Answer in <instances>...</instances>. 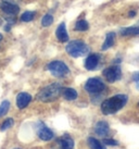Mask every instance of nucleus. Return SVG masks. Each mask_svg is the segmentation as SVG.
Here are the masks:
<instances>
[{
    "label": "nucleus",
    "instance_id": "1",
    "mask_svg": "<svg viewBox=\"0 0 139 149\" xmlns=\"http://www.w3.org/2000/svg\"><path fill=\"white\" fill-rule=\"evenodd\" d=\"M127 100H128V98L126 95L121 94V95L113 96L109 99L104 100L101 104V112L106 116L114 114L127 104Z\"/></svg>",
    "mask_w": 139,
    "mask_h": 149
},
{
    "label": "nucleus",
    "instance_id": "2",
    "mask_svg": "<svg viewBox=\"0 0 139 149\" xmlns=\"http://www.w3.org/2000/svg\"><path fill=\"white\" fill-rule=\"evenodd\" d=\"M63 87L60 83H52L48 86L44 87L37 94L36 98L41 102H50L56 100L62 94Z\"/></svg>",
    "mask_w": 139,
    "mask_h": 149
},
{
    "label": "nucleus",
    "instance_id": "3",
    "mask_svg": "<svg viewBox=\"0 0 139 149\" xmlns=\"http://www.w3.org/2000/svg\"><path fill=\"white\" fill-rule=\"evenodd\" d=\"M65 50L73 58H78L85 56L89 51V47L83 40H72L66 45Z\"/></svg>",
    "mask_w": 139,
    "mask_h": 149
},
{
    "label": "nucleus",
    "instance_id": "4",
    "mask_svg": "<svg viewBox=\"0 0 139 149\" xmlns=\"http://www.w3.org/2000/svg\"><path fill=\"white\" fill-rule=\"evenodd\" d=\"M47 69L56 77H64L70 73V69L62 61H52L47 65Z\"/></svg>",
    "mask_w": 139,
    "mask_h": 149
},
{
    "label": "nucleus",
    "instance_id": "5",
    "mask_svg": "<svg viewBox=\"0 0 139 149\" xmlns=\"http://www.w3.org/2000/svg\"><path fill=\"white\" fill-rule=\"evenodd\" d=\"M84 87L89 94H99L106 88V85L100 79L92 77V79H89L87 81Z\"/></svg>",
    "mask_w": 139,
    "mask_h": 149
},
{
    "label": "nucleus",
    "instance_id": "6",
    "mask_svg": "<svg viewBox=\"0 0 139 149\" xmlns=\"http://www.w3.org/2000/svg\"><path fill=\"white\" fill-rule=\"evenodd\" d=\"M103 76L109 83H114L122 77V71L119 65H113L103 70Z\"/></svg>",
    "mask_w": 139,
    "mask_h": 149
},
{
    "label": "nucleus",
    "instance_id": "7",
    "mask_svg": "<svg viewBox=\"0 0 139 149\" xmlns=\"http://www.w3.org/2000/svg\"><path fill=\"white\" fill-rule=\"evenodd\" d=\"M37 134H38V137L40 138L41 141H51L53 138V132L50 130L49 127H47L45 124H41L38 126L37 128Z\"/></svg>",
    "mask_w": 139,
    "mask_h": 149
},
{
    "label": "nucleus",
    "instance_id": "8",
    "mask_svg": "<svg viewBox=\"0 0 139 149\" xmlns=\"http://www.w3.org/2000/svg\"><path fill=\"white\" fill-rule=\"evenodd\" d=\"M0 8L6 14H17L19 11H20V8L17 7L15 3L13 2H10V1H2L1 4H0Z\"/></svg>",
    "mask_w": 139,
    "mask_h": 149
},
{
    "label": "nucleus",
    "instance_id": "9",
    "mask_svg": "<svg viewBox=\"0 0 139 149\" xmlns=\"http://www.w3.org/2000/svg\"><path fill=\"white\" fill-rule=\"evenodd\" d=\"M32 101V96L28 93H20L17 96V107L19 109H24Z\"/></svg>",
    "mask_w": 139,
    "mask_h": 149
},
{
    "label": "nucleus",
    "instance_id": "10",
    "mask_svg": "<svg viewBox=\"0 0 139 149\" xmlns=\"http://www.w3.org/2000/svg\"><path fill=\"white\" fill-rule=\"evenodd\" d=\"M99 60H100V58H99L98 54H89V56L87 57L86 61H85V69L88 71L95 70V69L98 66Z\"/></svg>",
    "mask_w": 139,
    "mask_h": 149
},
{
    "label": "nucleus",
    "instance_id": "11",
    "mask_svg": "<svg viewBox=\"0 0 139 149\" xmlns=\"http://www.w3.org/2000/svg\"><path fill=\"white\" fill-rule=\"evenodd\" d=\"M56 36H57L58 40L60 42H69V35H67V32H66V27L64 23H61V24L58 26L57 31H56Z\"/></svg>",
    "mask_w": 139,
    "mask_h": 149
},
{
    "label": "nucleus",
    "instance_id": "12",
    "mask_svg": "<svg viewBox=\"0 0 139 149\" xmlns=\"http://www.w3.org/2000/svg\"><path fill=\"white\" fill-rule=\"evenodd\" d=\"M109 130H110L109 124L106 123V121H99L98 123L96 124V126H95V132H96V134L101 137H104L106 135H108Z\"/></svg>",
    "mask_w": 139,
    "mask_h": 149
},
{
    "label": "nucleus",
    "instance_id": "13",
    "mask_svg": "<svg viewBox=\"0 0 139 149\" xmlns=\"http://www.w3.org/2000/svg\"><path fill=\"white\" fill-rule=\"evenodd\" d=\"M61 149H74V141L70 135H63L59 139Z\"/></svg>",
    "mask_w": 139,
    "mask_h": 149
},
{
    "label": "nucleus",
    "instance_id": "14",
    "mask_svg": "<svg viewBox=\"0 0 139 149\" xmlns=\"http://www.w3.org/2000/svg\"><path fill=\"white\" fill-rule=\"evenodd\" d=\"M62 96L65 98L66 100H75L76 98H77V91H75L74 88H70V87H67V88H63L62 89Z\"/></svg>",
    "mask_w": 139,
    "mask_h": 149
},
{
    "label": "nucleus",
    "instance_id": "15",
    "mask_svg": "<svg viewBox=\"0 0 139 149\" xmlns=\"http://www.w3.org/2000/svg\"><path fill=\"white\" fill-rule=\"evenodd\" d=\"M114 39H115V33H108L106 36V40L103 42L102 47H101V49L102 50H106L111 48L112 46L114 45Z\"/></svg>",
    "mask_w": 139,
    "mask_h": 149
},
{
    "label": "nucleus",
    "instance_id": "16",
    "mask_svg": "<svg viewBox=\"0 0 139 149\" xmlns=\"http://www.w3.org/2000/svg\"><path fill=\"white\" fill-rule=\"evenodd\" d=\"M87 144H88L90 149H106V147L98 139H96L95 137H89L87 139Z\"/></svg>",
    "mask_w": 139,
    "mask_h": 149
},
{
    "label": "nucleus",
    "instance_id": "17",
    "mask_svg": "<svg viewBox=\"0 0 139 149\" xmlns=\"http://www.w3.org/2000/svg\"><path fill=\"white\" fill-rule=\"evenodd\" d=\"M121 35L123 36H131V35H139V27L136 26H131V27H126L121 31Z\"/></svg>",
    "mask_w": 139,
    "mask_h": 149
},
{
    "label": "nucleus",
    "instance_id": "18",
    "mask_svg": "<svg viewBox=\"0 0 139 149\" xmlns=\"http://www.w3.org/2000/svg\"><path fill=\"white\" fill-rule=\"evenodd\" d=\"M74 29H75V31L85 32V31H87V29H89V24H88V22L85 21V20H79V21L76 22Z\"/></svg>",
    "mask_w": 139,
    "mask_h": 149
},
{
    "label": "nucleus",
    "instance_id": "19",
    "mask_svg": "<svg viewBox=\"0 0 139 149\" xmlns=\"http://www.w3.org/2000/svg\"><path fill=\"white\" fill-rule=\"evenodd\" d=\"M9 109H10V101L9 100H3L2 104H0V118L3 116L4 114H7Z\"/></svg>",
    "mask_w": 139,
    "mask_h": 149
},
{
    "label": "nucleus",
    "instance_id": "20",
    "mask_svg": "<svg viewBox=\"0 0 139 149\" xmlns=\"http://www.w3.org/2000/svg\"><path fill=\"white\" fill-rule=\"evenodd\" d=\"M34 15L35 13L32 12V11H26L24 12L22 15H21V21L22 22H31L34 19Z\"/></svg>",
    "mask_w": 139,
    "mask_h": 149
},
{
    "label": "nucleus",
    "instance_id": "21",
    "mask_svg": "<svg viewBox=\"0 0 139 149\" xmlns=\"http://www.w3.org/2000/svg\"><path fill=\"white\" fill-rule=\"evenodd\" d=\"M52 22H53L52 15L51 14H46L45 17H42V20H41V25L47 27V26H50V25L52 24Z\"/></svg>",
    "mask_w": 139,
    "mask_h": 149
},
{
    "label": "nucleus",
    "instance_id": "22",
    "mask_svg": "<svg viewBox=\"0 0 139 149\" xmlns=\"http://www.w3.org/2000/svg\"><path fill=\"white\" fill-rule=\"evenodd\" d=\"M13 124H14V121H13V119H11V118H9V119H7V120L4 121L3 123L1 124V127H0V131H6V130H8V128H10L11 126H13Z\"/></svg>",
    "mask_w": 139,
    "mask_h": 149
},
{
    "label": "nucleus",
    "instance_id": "23",
    "mask_svg": "<svg viewBox=\"0 0 139 149\" xmlns=\"http://www.w3.org/2000/svg\"><path fill=\"white\" fill-rule=\"evenodd\" d=\"M103 144H106V145H109V146H117L119 145V143L114 139H110V138H106V139H103Z\"/></svg>",
    "mask_w": 139,
    "mask_h": 149
},
{
    "label": "nucleus",
    "instance_id": "24",
    "mask_svg": "<svg viewBox=\"0 0 139 149\" xmlns=\"http://www.w3.org/2000/svg\"><path fill=\"white\" fill-rule=\"evenodd\" d=\"M133 79L135 81L136 86H137V88L139 89V72H135V73L133 74Z\"/></svg>",
    "mask_w": 139,
    "mask_h": 149
},
{
    "label": "nucleus",
    "instance_id": "25",
    "mask_svg": "<svg viewBox=\"0 0 139 149\" xmlns=\"http://www.w3.org/2000/svg\"><path fill=\"white\" fill-rule=\"evenodd\" d=\"M128 15H129L131 17H134L136 15V12H135V11H131V12L128 13Z\"/></svg>",
    "mask_w": 139,
    "mask_h": 149
},
{
    "label": "nucleus",
    "instance_id": "26",
    "mask_svg": "<svg viewBox=\"0 0 139 149\" xmlns=\"http://www.w3.org/2000/svg\"><path fill=\"white\" fill-rule=\"evenodd\" d=\"M1 25H2V20L0 19V26H1Z\"/></svg>",
    "mask_w": 139,
    "mask_h": 149
},
{
    "label": "nucleus",
    "instance_id": "27",
    "mask_svg": "<svg viewBox=\"0 0 139 149\" xmlns=\"http://www.w3.org/2000/svg\"><path fill=\"white\" fill-rule=\"evenodd\" d=\"M3 1H10V2H13V0H3Z\"/></svg>",
    "mask_w": 139,
    "mask_h": 149
},
{
    "label": "nucleus",
    "instance_id": "28",
    "mask_svg": "<svg viewBox=\"0 0 139 149\" xmlns=\"http://www.w3.org/2000/svg\"><path fill=\"white\" fill-rule=\"evenodd\" d=\"M1 39H2V35H1V34H0V40H1Z\"/></svg>",
    "mask_w": 139,
    "mask_h": 149
},
{
    "label": "nucleus",
    "instance_id": "29",
    "mask_svg": "<svg viewBox=\"0 0 139 149\" xmlns=\"http://www.w3.org/2000/svg\"><path fill=\"white\" fill-rule=\"evenodd\" d=\"M15 149H19V148H15Z\"/></svg>",
    "mask_w": 139,
    "mask_h": 149
}]
</instances>
